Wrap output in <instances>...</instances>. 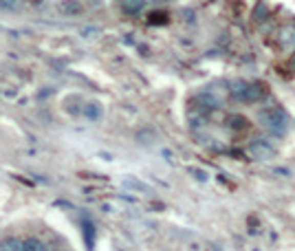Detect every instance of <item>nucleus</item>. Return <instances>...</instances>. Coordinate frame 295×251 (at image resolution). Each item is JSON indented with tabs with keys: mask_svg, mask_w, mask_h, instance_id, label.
<instances>
[{
	"mask_svg": "<svg viewBox=\"0 0 295 251\" xmlns=\"http://www.w3.org/2000/svg\"><path fill=\"white\" fill-rule=\"evenodd\" d=\"M145 0H121V9L126 13H139L143 9Z\"/></svg>",
	"mask_w": 295,
	"mask_h": 251,
	"instance_id": "423d86ee",
	"label": "nucleus"
},
{
	"mask_svg": "<svg viewBox=\"0 0 295 251\" xmlns=\"http://www.w3.org/2000/svg\"><path fill=\"white\" fill-rule=\"evenodd\" d=\"M247 152H249V157L256 159V161H269L271 157H273V148H271L267 141H254V143H249Z\"/></svg>",
	"mask_w": 295,
	"mask_h": 251,
	"instance_id": "7ed1b4c3",
	"label": "nucleus"
},
{
	"mask_svg": "<svg viewBox=\"0 0 295 251\" xmlns=\"http://www.w3.org/2000/svg\"><path fill=\"white\" fill-rule=\"evenodd\" d=\"M0 7H7V9H11V7H16V0H0Z\"/></svg>",
	"mask_w": 295,
	"mask_h": 251,
	"instance_id": "9d476101",
	"label": "nucleus"
},
{
	"mask_svg": "<svg viewBox=\"0 0 295 251\" xmlns=\"http://www.w3.org/2000/svg\"><path fill=\"white\" fill-rule=\"evenodd\" d=\"M86 115H88V119H97V117H99V108L95 106V104H91V106L86 108Z\"/></svg>",
	"mask_w": 295,
	"mask_h": 251,
	"instance_id": "1a4fd4ad",
	"label": "nucleus"
},
{
	"mask_svg": "<svg viewBox=\"0 0 295 251\" xmlns=\"http://www.w3.org/2000/svg\"><path fill=\"white\" fill-rule=\"evenodd\" d=\"M229 93L236 101H242V104H256L260 101L264 95H267V88L262 84H249V82H231L229 84Z\"/></svg>",
	"mask_w": 295,
	"mask_h": 251,
	"instance_id": "f257e3e1",
	"label": "nucleus"
},
{
	"mask_svg": "<svg viewBox=\"0 0 295 251\" xmlns=\"http://www.w3.org/2000/svg\"><path fill=\"white\" fill-rule=\"evenodd\" d=\"M198 104H201L203 108H207V110H214V108H218V106H220V101H218L216 97H212V95H201Z\"/></svg>",
	"mask_w": 295,
	"mask_h": 251,
	"instance_id": "0eeeda50",
	"label": "nucleus"
},
{
	"mask_svg": "<svg viewBox=\"0 0 295 251\" xmlns=\"http://www.w3.org/2000/svg\"><path fill=\"white\" fill-rule=\"evenodd\" d=\"M278 42L282 47H295V27H282L278 31Z\"/></svg>",
	"mask_w": 295,
	"mask_h": 251,
	"instance_id": "20e7f679",
	"label": "nucleus"
},
{
	"mask_svg": "<svg viewBox=\"0 0 295 251\" xmlns=\"http://www.w3.org/2000/svg\"><path fill=\"white\" fill-rule=\"evenodd\" d=\"M57 9H60L62 13H69V16H73V13L82 11V5H79L77 0H62V3L57 5Z\"/></svg>",
	"mask_w": 295,
	"mask_h": 251,
	"instance_id": "39448f33",
	"label": "nucleus"
},
{
	"mask_svg": "<svg viewBox=\"0 0 295 251\" xmlns=\"http://www.w3.org/2000/svg\"><path fill=\"white\" fill-rule=\"evenodd\" d=\"M84 234H86V238H88V242H91V238H93V234H91V225H88V223H84Z\"/></svg>",
	"mask_w": 295,
	"mask_h": 251,
	"instance_id": "9b49d317",
	"label": "nucleus"
},
{
	"mask_svg": "<svg viewBox=\"0 0 295 251\" xmlns=\"http://www.w3.org/2000/svg\"><path fill=\"white\" fill-rule=\"evenodd\" d=\"M258 121H260L262 128H267L269 132L273 135H282L289 128V115L284 113L282 108H269V110H262L258 115Z\"/></svg>",
	"mask_w": 295,
	"mask_h": 251,
	"instance_id": "f03ea898",
	"label": "nucleus"
},
{
	"mask_svg": "<svg viewBox=\"0 0 295 251\" xmlns=\"http://www.w3.org/2000/svg\"><path fill=\"white\" fill-rule=\"evenodd\" d=\"M229 126H231V128H236V130H240V128H245V126H247V121L242 119V115H231Z\"/></svg>",
	"mask_w": 295,
	"mask_h": 251,
	"instance_id": "6e6552de",
	"label": "nucleus"
}]
</instances>
